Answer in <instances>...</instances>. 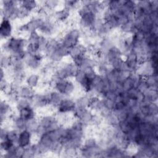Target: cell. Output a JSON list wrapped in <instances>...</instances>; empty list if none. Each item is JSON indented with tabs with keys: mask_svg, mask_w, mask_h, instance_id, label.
<instances>
[{
	"mask_svg": "<svg viewBox=\"0 0 158 158\" xmlns=\"http://www.w3.org/2000/svg\"><path fill=\"white\" fill-rule=\"evenodd\" d=\"M74 78L75 79V81L78 84H80L83 81V80L86 78V75L83 70H79Z\"/></svg>",
	"mask_w": 158,
	"mask_h": 158,
	"instance_id": "cell-23",
	"label": "cell"
},
{
	"mask_svg": "<svg viewBox=\"0 0 158 158\" xmlns=\"http://www.w3.org/2000/svg\"><path fill=\"white\" fill-rule=\"evenodd\" d=\"M20 131H18L16 129H13L9 130L7 135V138L11 140L15 143H17V140L19 138V135Z\"/></svg>",
	"mask_w": 158,
	"mask_h": 158,
	"instance_id": "cell-15",
	"label": "cell"
},
{
	"mask_svg": "<svg viewBox=\"0 0 158 158\" xmlns=\"http://www.w3.org/2000/svg\"><path fill=\"white\" fill-rule=\"evenodd\" d=\"M20 6L29 12H31L32 11L37 9L38 8V5L37 1H31V0H26L20 1Z\"/></svg>",
	"mask_w": 158,
	"mask_h": 158,
	"instance_id": "cell-8",
	"label": "cell"
},
{
	"mask_svg": "<svg viewBox=\"0 0 158 158\" xmlns=\"http://www.w3.org/2000/svg\"><path fill=\"white\" fill-rule=\"evenodd\" d=\"M59 4V1L56 0H49L46 1L45 2V7L51 10H53Z\"/></svg>",
	"mask_w": 158,
	"mask_h": 158,
	"instance_id": "cell-20",
	"label": "cell"
},
{
	"mask_svg": "<svg viewBox=\"0 0 158 158\" xmlns=\"http://www.w3.org/2000/svg\"><path fill=\"white\" fill-rule=\"evenodd\" d=\"M76 107V102L71 99L64 98L57 107L58 112L67 114L73 112Z\"/></svg>",
	"mask_w": 158,
	"mask_h": 158,
	"instance_id": "cell-2",
	"label": "cell"
},
{
	"mask_svg": "<svg viewBox=\"0 0 158 158\" xmlns=\"http://www.w3.org/2000/svg\"><path fill=\"white\" fill-rule=\"evenodd\" d=\"M15 105H16V109H17L18 111L23 108L31 106H32L31 99H26V98H20L17 101Z\"/></svg>",
	"mask_w": 158,
	"mask_h": 158,
	"instance_id": "cell-12",
	"label": "cell"
},
{
	"mask_svg": "<svg viewBox=\"0 0 158 158\" xmlns=\"http://www.w3.org/2000/svg\"><path fill=\"white\" fill-rule=\"evenodd\" d=\"M102 99L104 101V106L109 110L112 111L115 108V101L104 98H102Z\"/></svg>",
	"mask_w": 158,
	"mask_h": 158,
	"instance_id": "cell-21",
	"label": "cell"
},
{
	"mask_svg": "<svg viewBox=\"0 0 158 158\" xmlns=\"http://www.w3.org/2000/svg\"><path fill=\"white\" fill-rule=\"evenodd\" d=\"M93 114H92L91 110H89V109H86L84 112L83 113V114L81 115V117H80V120L84 123L86 124L87 125H89L90 123V122L93 118Z\"/></svg>",
	"mask_w": 158,
	"mask_h": 158,
	"instance_id": "cell-13",
	"label": "cell"
},
{
	"mask_svg": "<svg viewBox=\"0 0 158 158\" xmlns=\"http://www.w3.org/2000/svg\"><path fill=\"white\" fill-rule=\"evenodd\" d=\"M40 81V77L36 73H32L31 75H29L26 78V82L27 85L30 86L31 88H36L39 83Z\"/></svg>",
	"mask_w": 158,
	"mask_h": 158,
	"instance_id": "cell-10",
	"label": "cell"
},
{
	"mask_svg": "<svg viewBox=\"0 0 158 158\" xmlns=\"http://www.w3.org/2000/svg\"><path fill=\"white\" fill-rule=\"evenodd\" d=\"M97 144H98L97 140L94 138L89 137V138H88L87 139H86L85 140V141L83 142V146L86 147V148H93V147L96 146Z\"/></svg>",
	"mask_w": 158,
	"mask_h": 158,
	"instance_id": "cell-18",
	"label": "cell"
},
{
	"mask_svg": "<svg viewBox=\"0 0 158 158\" xmlns=\"http://www.w3.org/2000/svg\"><path fill=\"white\" fill-rule=\"evenodd\" d=\"M83 71L85 73L86 77L91 80H93L98 74L94 67H87Z\"/></svg>",
	"mask_w": 158,
	"mask_h": 158,
	"instance_id": "cell-19",
	"label": "cell"
},
{
	"mask_svg": "<svg viewBox=\"0 0 158 158\" xmlns=\"http://www.w3.org/2000/svg\"><path fill=\"white\" fill-rule=\"evenodd\" d=\"M20 98H26V99H31L35 95V91L33 88H30L28 85L22 86L20 89L18 91Z\"/></svg>",
	"mask_w": 158,
	"mask_h": 158,
	"instance_id": "cell-7",
	"label": "cell"
},
{
	"mask_svg": "<svg viewBox=\"0 0 158 158\" xmlns=\"http://www.w3.org/2000/svg\"><path fill=\"white\" fill-rule=\"evenodd\" d=\"M127 106L126 104L122 101H119L115 102V108L114 109H117V110H122L125 108Z\"/></svg>",
	"mask_w": 158,
	"mask_h": 158,
	"instance_id": "cell-26",
	"label": "cell"
},
{
	"mask_svg": "<svg viewBox=\"0 0 158 158\" xmlns=\"http://www.w3.org/2000/svg\"><path fill=\"white\" fill-rule=\"evenodd\" d=\"M90 101H91V98L87 94L80 96L75 102L76 106L88 109L90 104Z\"/></svg>",
	"mask_w": 158,
	"mask_h": 158,
	"instance_id": "cell-11",
	"label": "cell"
},
{
	"mask_svg": "<svg viewBox=\"0 0 158 158\" xmlns=\"http://www.w3.org/2000/svg\"><path fill=\"white\" fill-rule=\"evenodd\" d=\"M25 148L17 145L15 149V152L16 157H22L25 152Z\"/></svg>",
	"mask_w": 158,
	"mask_h": 158,
	"instance_id": "cell-24",
	"label": "cell"
},
{
	"mask_svg": "<svg viewBox=\"0 0 158 158\" xmlns=\"http://www.w3.org/2000/svg\"><path fill=\"white\" fill-rule=\"evenodd\" d=\"M2 92L6 95L7 96L10 93H11L13 91V88L11 83L7 82L2 88H1Z\"/></svg>",
	"mask_w": 158,
	"mask_h": 158,
	"instance_id": "cell-22",
	"label": "cell"
},
{
	"mask_svg": "<svg viewBox=\"0 0 158 158\" xmlns=\"http://www.w3.org/2000/svg\"><path fill=\"white\" fill-rule=\"evenodd\" d=\"M138 93V89L136 88H133L127 91V96L129 99H136V94Z\"/></svg>",
	"mask_w": 158,
	"mask_h": 158,
	"instance_id": "cell-25",
	"label": "cell"
},
{
	"mask_svg": "<svg viewBox=\"0 0 158 158\" xmlns=\"http://www.w3.org/2000/svg\"><path fill=\"white\" fill-rule=\"evenodd\" d=\"M7 97V101L9 104H16L18 99L20 98V96L19 95L18 92L13 91L11 93L6 96Z\"/></svg>",
	"mask_w": 158,
	"mask_h": 158,
	"instance_id": "cell-17",
	"label": "cell"
},
{
	"mask_svg": "<svg viewBox=\"0 0 158 158\" xmlns=\"http://www.w3.org/2000/svg\"><path fill=\"white\" fill-rule=\"evenodd\" d=\"M14 145V143L7 138H6L4 140H2L1 143V151L6 152L9 149H10Z\"/></svg>",
	"mask_w": 158,
	"mask_h": 158,
	"instance_id": "cell-16",
	"label": "cell"
},
{
	"mask_svg": "<svg viewBox=\"0 0 158 158\" xmlns=\"http://www.w3.org/2000/svg\"><path fill=\"white\" fill-rule=\"evenodd\" d=\"M40 127L39 120L35 118L27 120L26 122V130L30 131L31 133H36Z\"/></svg>",
	"mask_w": 158,
	"mask_h": 158,
	"instance_id": "cell-9",
	"label": "cell"
},
{
	"mask_svg": "<svg viewBox=\"0 0 158 158\" xmlns=\"http://www.w3.org/2000/svg\"><path fill=\"white\" fill-rule=\"evenodd\" d=\"M31 134L30 131L26 129L20 131L17 140V145L24 148L30 146L31 139Z\"/></svg>",
	"mask_w": 158,
	"mask_h": 158,
	"instance_id": "cell-4",
	"label": "cell"
},
{
	"mask_svg": "<svg viewBox=\"0 0 158 158\" xmlns=\"http://www.w3.org/2000/svg\"><path fill=\"white\" fill-rule=\"evenodd\" d=\"M81 35V31L79 30L76 28L72 29L64 35L62 38L60 43L65 47L70 49L78 44Z\"/></svg>",
	"mask_w": 158,
	"mask_h": 158,
	"instance_id": "cell-1",
	"label": "cell"
},
{
	"mask_svg": "<svg viewBox=\"0 0 158 158\" xmlns=\"http://www.w3.org/2000/svg\"><path fill=\"white\" fill-rule=\"evenodd\" d=\"M65 96L59 93L57 91H51L48 93L49 105L52 107H57L60 101L65 98Z\"/></svg>",
	"mask_w": 158,
	"mask_h": 158,
	"instance_id": "cell-5",
	"label": "cell"
},
{
	"mask_svg": "<svg viewBox=\"0 0 158 158\" xmlns=\"http://www.w3.org/2000/svg\"><path fill=\"white\" fill-rule=\"evenodd\" d=\"M12 27L10 20L6 19H2L0 26V35L2 39L9 38L12 35Z\"/></svg>",
	"mask_w": 158,
	"mask_h": 158,
	"instance_id": "cell-3",
	"label": "cell"
},
{
	"mask_svg": "<svg viewBox=\"0 0 158 158\" xmlns=\"http://www.w3.org/2000/svg\"><path fill=\"white\" fill-rule=\"evenodd\" d=\"M19 116L25 121L35 118V112L31 106L23 108L19 111Z\"/></svg>",
	"mask_w": 158,
	"mask_h": 158,
	"instance_id": "cell-6",
	"label": "cell"
},
{
	"mask_svg": "<svg viewBox=\"0 0 158 158\" xmlns=\"http://www.w3.org/2000/svg\"><path fill=\"white\" fill-rule=\"evenodd\" d=\"M135 81L130 77H128L127 79H125L122 83V87H123V91L125 92L128 91V90H130L133 88H135Z\"/></svg>",
	"mask_w": 158,
	"mask_h": 158,
	"instance_id": "cell-14",
	"label": "cell"
}]
</instances>
